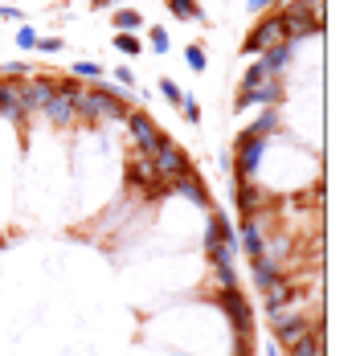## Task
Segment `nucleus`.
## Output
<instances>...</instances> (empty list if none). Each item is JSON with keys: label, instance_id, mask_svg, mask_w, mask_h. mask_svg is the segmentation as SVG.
<instances>
[{"label": "nucleus", "instance_id": "nucleus-10", "mask_svg": "<svg viewBox=\"0 0 356 356\" xmlns=\"http://www.w3.org/2000/svg\"><path fill=\"white\" fill-rule=\"evenodd\" d=\"M127 184H131V188H143L147 197H164V193H168V184L156 177V168H152L147 156H136V160L127 164Z\"/></svg>", "mask_w": 356, "mask_h": 356}, {"label": "nucleus", "instance_id": "nucleus-25", "mask_svg": "<svg viewBox=\"0 0 356 356\" xmlns=\"http://www.w3.org/2000/svg\"><path fill=\"white\" fill-rule=\"evenodd\" d=\"M160 95H164V99H168V103H172V107H180V103H184V99H188V95H184V90H180L177 82H172V78H160Z\"/></svg>", "mask_w": 356, "mask_h": 356}, {"label": "nucleus", "instance_id": "nucleus-15", "mask_svg": "<svg viewBox=\"0 0 356 356\" xmlns=\"http://www.w3.org/2000/svg\"><path fill=\"white\" fill-rule=\"evenodd\" d=\"M299 299H303V291L291 283V279H279L275 286H266V291H262V307H266V312H279V307L299 303Z\"/></svg>", "mask_w": 356, "mask_h": 356}, {"label": "nucleus", "instance_id": "nucleus-6", "mask_svg": "<svg viewBox=\"0 0 356 356\" xmlns=\"http://www.w3.org/2000/svg\"><path fill=\"white\" fill-rule=\"evenodd\" d=\"M217 303H221V312L234 320L238 327V336L250 340V332H254V307H250V299L238 291V286H229V291H217Z\"/></svg>", "mask_w": 356, "mask_h": 356}, {"label": "nucleus", "instance_id": "nucleus-24", "mask_svg": "<svg viewBox=\"0 0 356 356\" xmlns=\"http://www.w3.org/2000/svg\"><path fill=\"white\" fill-rule=\"evenodd\" d=\"M70 74H74V78H90V82H103V66H99V62H74Z\"/></svg>", "mask_w": 356, "mask_h": 356}, {"label": "nucleus", "instance_id": "nucleus-5", "mask_svg": "<svg viewBox=\"0 0 356 356\" xmlns=\"http://www.w3.org/2000/svg\"><path fill=\"white\" fill-rule=\"evenodd\" d=\"M152 168H156V177L168 184V180H177L180 172H188L193 164H188V152H184L177 140H168V136H164L160 147H156V156H152Z\"/></svg>", "mask_w": 356, "mask_h": 356}, {"label": "nucleus", "instance_id": "nucleus-8", "mask_svg": "<svg viewBox=\"0 0 356 356\" xmlns=\"http://www.w3.org/2000/svg\"><path fill=\"white\" fill-rule=\"evenodd\" d=\"M127 131H131V140H136V147H140V156H156V147H160V140H164V131L147 119V111H131L127 115Z\"/></svg>", "mask_w": 356, "mask_h": 356}, {"label": "nucleus", "instance_id": "nucleus-33", "mask_svg": "<svg viewBox=\"0 0 356 356\" xmlns=\"http://www.w3.org/2000/svg\"><path fill=\"white\" fill-rule=\"evenodd\" d=\"M33 49H41V54H58V49H62V37H37Z\"/></svg>", "mask_w": 356, "mask_h": 356}, {"label": "nucleus", "instance_id": "nucleus-28", "mask_svg": "<svg viewBox=\"0 0 356 356\" xmlns=\"http://www.w3.org/2000/svg\"><path fill=\"white\" fill-rule=\"evenodd\" d=\"M25 74H29V66H25V62H8V66L0 70V78H4V82H17V78H25Z\"/></svg>", "mask_w": 356, "mask_h": 356}, {"label": "nucleus", "instance_id": "nucleus-12", "mask_svg": "<svg viewBox=\"0 0 356 356\" xmlns=\"http://www.w3.org/2000/svg\"><path fill=\"white\" fill-rule=\"evenodd\" d=\"M168 193H180L184 201H193V205H201V209H213V197L205 193V184H201V177L188 168V172H180L177 180H168Z\"/></svg>", "mask_w": 356, "mask_h": 356}, {"label": "nucleus", "instance_id": "nucleus-2", "mask_svg": "<svg viewBox=\"0 0 356 356\" xmlns=\"http://www.w3.org/2000/svg\"><path fill=\"white\" fill-rule=\"evenodd\" d=\"M238 254V225H229V217L209 209V229H205V258L209 266H234Z\"/></svg>", "mask_w": 356, "mask_h": 356}, {"label": "nucleus", "instance_id": "nucleus-30", "mask_svg": "<svg viewBox=\"0 0 356 356\" xmlns=\"http://www.w3.org/2000/svg\"><path fill=\"white\" fill-rule=\"evenodd\" d=\"M17 90H21V82H4V78H0V107H8V103L17 99Z\"/></svg>", "mask_w": 356, "mask_h": 356}, {"label": "nucleus", "instance_id": "nucleus-34", "mask_svg": "<svg viewBox=\"0 0 356 356\" xmlns=\"http://www.w3.org/2000/svg\"><path fill=\"white\" fill-rule=\"evenodd\" d=\"M180 115H184L188 123H197V119H201V107H197V99H184V103H180Z\"/></svg>", "mask_w": 356, "mask_h": 356}, {"label": "nucleus", "instance_id": "nucleus-14", "mask_svg": "<svg viewBox=\"0 0 356 356\" xmlns=\"http://www.w3.org/2000/svg\"><path fill=\"white\" fill-rule=\"evenodd\" d=\"M312 323L316 320H307V316H291V320L270 323V327H275V348H291V344H299V340L312 332Z\"/></svg>", "mask_w": 356, "mask_h": 356}, {"label": "nucleus", "instance_id": "nucleus-3", "mask_svg": "<svg viewBox=\"0 0 356 356\" xmlns=\"http://www.w3.org/2000/svg\"><path fill=\"white\" fill-rule=\"evenodd\" d=\"M82 95V82L78 78H62V82H54V99L45 103V123H54V127H74L78 123V111H74V99Z\"/></svg>", "mask_w": 356, "mask_h": 356}, {"label": "nucleus", "instance_id": "nucleus-23", "mask_svg": "<svg viewBox=\"0 0 356 356\" xmlns=\"http://www.w3.org/2000/svg\"><path fill=\"white\" fill-rule=\"evenodd\" d=\"M184 62H188V70H193V74L209 70V62H205V49H201V45H188V49H184Z\"/></svg>", "mask_w": 356, "mask_h": 356}, {"label": "nucleus", "instance_id": "nucleus-26", "mask_svg": "<svg viewBox=\"0 0 356 356\" xmlns=\"http://www.w3.org/2000/svg\"><path fill=\"white\" fill-rule=\"evenodd\" d=\"M147 41H152V49H156V54H168V29L152 25V33H147Z\"/></svg>", "mask_w": 356, "mask_h": 356}, {"label": "nucleus", "instance_id": "nucleus-18", "mask_svg": "<svg viewBox=\"0 0 356 356\" xmlns=\"http://www.w3.org/2000/svg\"><path fill=\"white\" fill-rule=\"evenodd\" d=\"M246 136H254V140H270V136H279V107L262 111V115L246 127Z\"/></svg>", "mask_w": 356, "mask_h": 356}, {"label": "nucleus", "instance_id": "nucleus-29", "mask_svg": "<svg viewBox=\"0 0 356 356\" xmlns=\"http://www.w3.org/2000/svg\"><path fill=\"white\" fill-rule=\"evenodd\" d=\"M17 45H21V49H33L37 45V29L33 25H21V29H17Z\"/></svg>", "mask_w": 356, "mask_h": 356}, {"label": "nucleus", "instance_id": "nucleus-9", "mask_svg": "<svg viewBox=\"0 0 356 356\" xmlns=\"http://www.w3.org/2000/svg\"><path fill=\"white\" fill-rule=\"evenodd\" d=\"M279 41H283V25H279V13H270V17H262V21L246 33L242 49H246V54H266V49L279 45Z\"/></svg>", "mask_w": 356, "mask_h": 356}, {"label": "nucleus", "instance_id": "nucleus-31", "mask_svg": "<svg viewBox=\"0 0 356 356\" xmlns=\"http://www.w3.org/2000/svg\"><path fill=\"white\" fill-rule=\"evenodd\" d=\"M286 0H246L250 13H270V8H283Z\"/></svg>", "mask_w": 356, "mask_h": 356}, {"label": "nucleus", "instance_id": "nucleus-20", "mask_svg": "<svg viewBox=\"0 0 356 356\" xmlns=\"http://www.w3.org/2000/svg\"><path fill=\"white\" fill-rule=\"evenodd\" d=\"M164 4H168V13H172L177 21H205V13H201L197 0H164Z\"/></svg>", "mask_w": 356, "mask_h": 356}, {"label": "nucleus", "instance_id": "nucleus-1", "mask_svg": "<svg viewBox=\"0 0 356 356\" xmlns=\"http://www.w3.org/2000/svg\"><path fill=\"white\" fill-rule=\"evenodd\" d=\"M74 111L82 123H127V90L123 86H111V82H95V86H82V95L74 99Z\"/></svg>", "mask_w": 356, "mask_h": 356}, {"label": "nucleus", "instance_id": "nucleus-16", "mask_svg": "<svg viewBox=\"0 0 356 356\" xmlns=\"http://www.w3.org/2000/svg\"><path fill=\"white\" fill-rule=\"evenodd\" d=\"M323 336H327V327H323V320H316V323H312V332H307L299 344H291V348H286V356H327Z\"/></svg>", "mask_w": 356, "mask_h": 356}, {"label": "nucleus", "instance_id": "nucleus-13", "mask_svg": "<svg viewBox=\"0 0 356 356\" xmlns=\"http://www.w3.org/2000/svg\"><path fill=\"white\" fill-rule=\"evenodd\" d=\"M279 279H286L283 262H275V258H250V283H254V291H266V286H275Z\"/></svg>", "mask_w": 356, "mask_h": 356}, {"label": "nucleus", "instance_id": "nucleus-22", "mask_svg": "<svg viewBox=\"0 0 356 356\" xmlns=\"http://www.w3.org/2000/svg\"><path fill=\"white\" fill-rule=\"evenodd\" d=\"M115 49L119 54H127V58H136V54H143V41L131 33H115Z\"/></svg>", "mask_w": 356, "mask_h": 356}, {"label": "nucleus", "instance_id": "nucleus-36", "mask_svg": "<svg viewBox=\"0 0 356 356\" xmlns=\"http://www.w3.org/2000/svg\"><path fill=\"white\" fill-rule=\"evenodd\" d=\"M0 21H21V25H25V13L13 8V4H0Z\"/></svg>", "mask_w": 356, "mask_h": 356}, {"label": "nucleus", "instance_id": "nucleus-21", "mask_svg": "<svg viewBox=\"0 0 356 356\" xmlns=\"http://www.w3.org/2000/svg\"><path fill=\"white\" fill-rule=\"evenodd\" d=\"M111 25H115V29H140L143 17L136 13V8H119V13L111 17Z\"/></svg>", "mask_w": 356, "mask_h": 356}, {"label": "nucleus", "instance_id": "nucleus-37", "mask_svg": "<svg viewBox=\"0 0 356 356\" xmlns=\"http://www.w3.org/2000/svg\"><path fill=\"white\" fill-rule=\"evenodd\" d=\"M95 8H107V4H119V0H90Z\"/></svg>", "mask_w": 356, "mask_h": 356}, {"label": "nucleus", "instance_id": "nucleus-35", "mask_svg": "<svg viewBox=\"0 0 356 356\" xmlns=\"http://www.w3.org/2000/svg\"><path fill=\"white\" fill-rule=\"evenodd\" d=\"M115 82H119L123 90H131V86H136V74L127 70V66H119V70H115Z\"/></svg>", "mask_w": 356, "mask_h": 356}, {"label": "nucleus", "instance_id": "nucleus-11", "mask_svg": "<svg viewBox=\"0 0 356 356\" xmlns=\"http://www.w3.org/2000/svg\"><path fill=\"white\" fill-rule=\"evenodd\" d=\"M49 99H54V78H33V82H25L17 90V103H21L25 115H41Z\"/></svg>", "mask_w": 356, "mask_h": 356}, {"label": "nucleus", "instance_id": "nucleus-38", "mask_svg": "<svg viewBox=\"0 0 356 356\" xmlns=\"http://www.w3.org/2000/svg\"><path fill=\"white\" fill-rule=\"evenodd\" d=\"M266 356H279V348H275V340H270V344H266Z\"/></svg>", "mask_w": 356, "mask_h": 356}, {"label": "nucleus", "instance_id": "nucleus-27", "mask_svg": "<svg viewBox=\"0 0 356 356\" xmlns=\"http://www.w3.org/2000/svg\"><path fill=\"white\" fill-rule=\"evenodd\" d=\"M213 270H217V283H221V291L238 286V270H234V266H213Z\"/></svg>", "mask_w": 356, "mask_h": 356}, {"label": "nucleus", "instance_id": "nucleus-7", "mask_svg": "<svg viewBox=\"0 0 356 356\" xmlns=\"http://www.w3.org/2000/svg\"><path fill=\"white\" fill-rule=\"evenodd\" d=\"M266 143L270 140H254V136H238V147H234V168H238V180H254L262 156H266Z\"/></svg>", "mask_w": 356, "mask_h": 356}, {"label": "nucleus", "instance_id": "nucleus-17", "mask_svg": "<svg viewBox=\"0 0 356 356\" xmlns=\"http://www.w3.org/2000/svg\"><path fill=\"white\" fill-rule=\"evenodd\" d=\"M234 201H238L242 217H254L262 205H266V193H262L254 180H238V193H234Z\"/></svg>", "mask_w": 356, "mask_h": 356}, {"label": "nucleus", "instance_id": "nucleus-19", "mask_svg": "<svg viewBox=\"0 0 356 356\" xmlns=\"http://www.w3.org/2000/svg\"><path fill=\"white\" fill-rule=\"evenodd\" d=\"M291 49H295V45H286V41L270 45V49H266V54L258 58V66H262L266 74H275V78H279V74L286 70V58H291Z\"/></svg>", "mask_w": 356, "mask_h": 356}, {"label": "nucleus", "instance_id": "nucleus-32", "mask_svg": "<svg viewBox=\"0 0 356 356\" xmlns=\"http://www.w3.org/2000/svg\"><path fill=\"white\" fill-rule=\"evenodd\" d=\"M0 119H8V123H21V119H25V111H21V103L13 99L8 107H0Z\"/></svg>", "mask_w": 356, "mask_h": 356}, {"label": "nucleus", "instance_id": "nucleus-4", "mask_svg": "<svg viewBox=\"0 0 356 356\" xmlns=\"http://www.w3.org/2000/svg\"><path fill=\"white\" fill-rule=\"evenodd\" d=\"M279 99H283V82H279V78H242V90H238V99H234V111H246V107H254V103L279 107Z\"/></svg>", "mask_w": 356, "mask_h": 356}]
</instances>
